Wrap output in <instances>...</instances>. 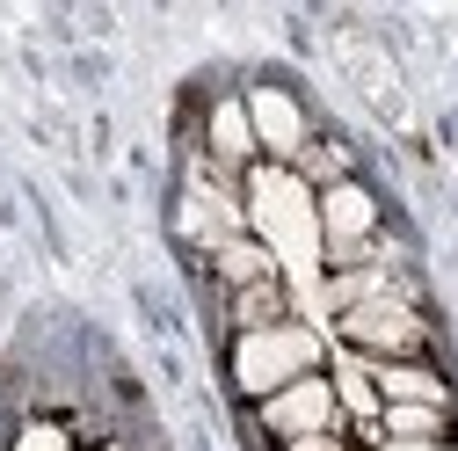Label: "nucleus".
Instances as JSON below:
<instances>
[{
	"instance_id": "12",
	"label": "nucleus",
	"mask_w": 458,
	"mask_h": 451,
	"mask_svg": "<svg viewBox=\"0 0 458 451\" xmlns=\"http://www.w3.org/2000/svg\"><path fill=\"white\" fill-rule=\"evenodd\" d=\"M22 451H59V430H44V422L22 430Z\"/></svg>"
},
{
	"instance_id": "1",
	"label": "nucleus",
	"mask_w": 458,
	"mask_h": 451,
	"mask_svg": "<svg viewBox=\"0 0 458 451\" xmlns=\"http://www.w3.org/2000/svg\"><path fill=\"white\" fill-rule=\"evenodd\" d=\"M255 226H262L269 255L292 269L299 299L320 313V211H313L306 183H299V175H276V167L255 175Z\"/></svg>"
},
{
	"instance_id": "6",
	"label": "nucleus",
	"mask_w": 458,
	"mask_h": 451,
	"mask_svg": "<svg viewBox=\"0 0 458 451\" xmlns=\"http://www.w3.org/2000/svg\"><path fill=\"white\" fill-rule=\"evenodd\" d=\"M248 117H255L262 146H276V153H299L306 124H299V102H292V95H276V88H255V102H248Z\"/></svg>"
},
{
	"instance_id": "11",
	"label": "nucleus",
	"mask_w": 458,
	"mask_h": 451,
	"mask_svg": "<svg viewBox=\"0 0 458 451\" xmlns=\"http://www.w3.org/2000/svg\"><path fill=\"white\" fill-rule=\"evenodd\" d=\"M386 422H393V437H429L437 430V408H393Z\"/></svg>"
},
{
	"instance_id": "10",
	"label": "nucleus",
	"mask_w": 458,
	"mask_h": 451,
	"mask_svg": "<svg viewBox=\"0 0 458 451\" xmlns=\"http://www.w3.org/2000/svg\"><path fill=\"white\" fill-rule=\"evenodd\" d=\"M335 393H342V401H350L357 415H371V408H378V393H371V379H364V364H342V386H335Z\"/></svg>"
},
{
	"instance_id": "5",
	"label": "nucleus",
	"mask_w": 458,
	"mask_h": 451,
	"mask_svg": "<svg viewBox=\"0 0 458 451\" xmlns=\"http://www.w3.org/2000/svg\"><path fill=\"white\" fill-rule=\"evenodd\" d=\"M320 234H327V248L335 255H364V234H371V197L364 190H327V204H320Z\"/></svg>"
},
{
	"instance_id": "7",
	"label": "nucleus",
	"mask_w": 458,
	"mask_h": 451,
	"mask_svg": "<svg viewBox=\"0 0 458 451\" xmlns=\"http://www.w3.org/2000/svg\"><path fill=\"white\" fill-rule=\"evenodd\" d=\"M378 386L393 393L400 408H437V401H444V386H437L429 371H415V364H386V371H378Z\"/></svg>"
},
{
	"instance_id": "9",
	"label": "nucleus",
	"mask_w": 458,
	"mask_h": 451,
	"mask_svg": "<svg viewBox=\"0 0 458 451\" xmlns=\"http://www.w3.org/2000/svg\"><path fill=\"white\" fill-rule=\"evenodd\" d=\"M262 269H269V255H262V248H248V241H225V277H241V285H255Z\"/></svg>"
},
{
	"instance_id": "8",
	"label": "nucleus",
	"mask_w": 458,
	"mask_h": 451,
	"mask_svg": "<svg viewBox=\"0 0 458 451\" xmlns=\"http://www.w3.org/2000/svg\"><path fill=\"white\" fill-rule=\"evenodd\" d=\"M211 139H218V153H225V160H233V153H248V109H218Z\"/></svg>"
},
{
	"instance_id": "13",
	"label": "nucleus",
	"mask_w": 458,
	"mask_h": 451,
	"mask_svg": "<svg viewBox=\"0 0 458 451\" xmlns=\"http://www.w3.org/2000/svg\"><path fill=\"white\" fill-rule=\"evenodd\" d=\"M386 451H429V437H393Z\"/></svg>"
},
{
	"instance_id": "3",
	"label": "nucleus",
	"mask_w": 458,
	"mask_h": 451,
	"mask_svg": "<svg viewBox=\"0 0 458 451\" xmlns=\"http://www.w3.org/2000/svg\"><path fill=\"white\" fill-rule=\"evenodd\" d=\"M269 422H276L284 437H327V422H335V386H320V379L284 386L276 401H269Z\"/></svg>"
},
{
	"instance_id": "4",
	"label": "nucleus",
	"mask_w": 458,
	"mask_h": 451,
	"mask_svg": "<svg viewBox=\"0 0 458 451\" xmlns=\"http://www.w3.org/2000/svg\"><path fill=\"white\" fill-rule=\"evenodd\" d=\"M342 328H350L364 350H408V343H415V313L400 306L393 292H386V299H364V306H350V320H342Z\"/></svg>"
},
{
	"instance_id": "2",
	"label": "nucleus",
	"mask_w": 458,
	"mask_h": 451,
	"mask_svg": "<svg viewBox=\"0 0 458 451\" xmlns=\"http://www.w3.org/2000/svg\"><path fill=\"white\" fill-rule=\"evenodd\" d=\"M313 357H320V343L306 328H255L241 343V386L248 393H284V386L306 379Z\"/></svg>"
}]
</instances>
